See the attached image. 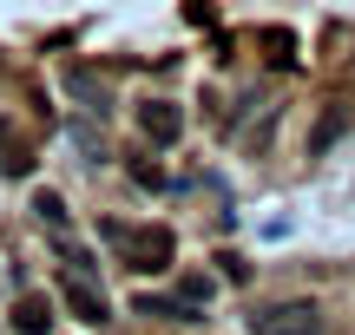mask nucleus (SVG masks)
<instances>
[{"label": "nucleus", "mask_w": 355, "mask_h": 335, "mask_svg": "<svg viewBox=\"0 0 355 335\" xmlns=\"http://www.w3.org/2000/svg\"><path fill=\"white\" fill-rule=\"evenodd\" d=\"M99 237L119 250V263L139 270V276L171 270V257H178V237L165 230V224H99Z\"/></svg>", "instance_id": "nucleus-1"}, {"label": "nucleus", "mask_w": 355, "mask_h": 335, "mask_svg": "<svg viewBox=\"0 0 355 335\" xmlns=\"http://www.w3.org/2000/svg\"><path fill=\"white\" fill-rule=\"evenodd\" d=\"M139 132L152 145H178V132H184V112H178L171 99H145L139 105Z\"/></svg>", "instance_id": "nucleus-4"}, {"label": "nucleus", "mask_w": 355, "mask_h": 335, "mask_svg": "<svg viewBox=\"0 0 355 335\" xmlns=\"http://www.w3.org/2000/svg\"><path fill=\"white\" fill-rule=\"evenodd\" d=\"M0 171H7V178H26V171H33V152L13 138V125H7V118H0Z\"/></svg>", "instance_id": "nucleus-6"}, {"label": "nucleus", "mask_w": 355, "mask_h": 335, "mask_svg": "<svg viewBox=\"0 0 355 335\" xmlns=\"http://www.w3.org/2000/svg\"><path fill=\"white\" fill-rule=\"evenodd\" d=\"M66 86H73L79 99H86V112H105V86H99L92 73H66Z\"/></svg>", "instance_id": "nucleus-7"}, {"label": "nucleus", "mask_w": 355, "mask_h": 335, "mask_svg": "<svg viewBox=\"0 0 355 335\" xmlns=\"http://www.w3.org/2000/svg\"><path fill=\"white\" fill-rule=\"evenodd\" d=\"M33 217L46 224V230H66V204H60V191H40V197H33Z\"/></svg>", "instance_id": "nucleus-8"}, {"label": "nucleus", "mask_w": 355, "mask_h": 335, "mask_svg": "<svg viewBox=\"0 0 355 335\" xmlns=\"http://www.w3.org/2000/svg\"><path fill=\"white\" fill-rule=\"evenodd\" d=\"M178 302H184V309L211 302V276H184V283H178Z\"/></svg>", "instance_id": "nucleus-9"}, {"label": "nucleus", "mask_w": 355, "mask_h": 335, "mask_svg": "<svg viewBox=\"0 0 355 335\" xmlns=\"http://www.w3.org/2000/svg\"><path fill=\"white\" fill-rule=\"evenodd\" d=\"M257 335H322V309L316 302H270L250 316Z\"/></svg>", "instance_id": "nucleus-2"}, {"label": "nucleus", "mask_w": 355, "mask_h": 335, "mask_svg": "<svg viewBox=\"0 0 355 335\" xmlns=\"http://www.w3.org/2000/svg\"><path fill=\"white\" fill-rule=\"evenodd\" d=\"M263 46H270V60H277V66H296V39L290 33H263Z\"/></svg>", "instance_id": "nucleus-10"}, {"label": "nucleus", "mask_w": 355, "mask_h": 335, "mask_svg": "<svg viewBox=\"0 0 355 335\" xmlns=\"http://www.w3.org/2000/svg\"><path fill=\"white\" fill-rule=\"evenodd\" d=\"M53 329V302L46 296H20L13 302V335H46Z\"/></svg>", "instance_id": "nucleus-5"}, {"label": "nucleus", "mask_w": 355, "mask_h": 335, "mask_svg": "<svg viewBox=\"0 0 355 335\" xmlns=\"http://www.w3.org/2000/svg\"><path fill=\"white\" fill-rule=\"evenodd\" d=\"M60 296H66V309H73L79 323H105V289L92 283V276L66 270V276H60Z\"/></svg>", "instance_id": "nucleus-3"}]
</instances>
